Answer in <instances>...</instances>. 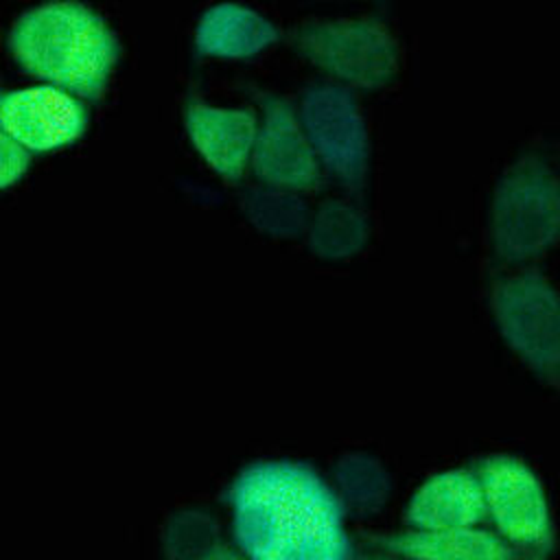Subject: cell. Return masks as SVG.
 <instances>
[{
	"instance_id": "1",
	"label": "cell",
	"mask_w": 560,
	"mask_h": 560,
	"mask_svg": "<svg viewBox=\"0 0 560 560\" xmlns=\"http://www.w3.org/2000/svg\"><path fill=\"white\" fill-rule=\"evenodd\" d=\"M232 540L256 560H346L354 556L346 508L311 464L258 459L236 472L223 494Z\"/></svg>"
},
{
	"instance_id": "2",
	"label": "cell",
	"mask_w": 560,
	"mask_h": 560,
	"mask_svg": "<svg viewBox=\"0 0 560 560\" xmlns=\"http://www.w3.org/2000/svg\"><path fill=\"white\" fill-rule=\"evenodd\" d=\"M7 46L26 74L88 103L105 96L120 59L118 35L81 0H46L22 11Z\"/></svg>"
},
{
	"instance_id": "3",
	"label": "cell",
	"mask_w": 560,
	"mask_h": 560,
	"mask_svg": "<svg viewBox=\"0 0 560 560\" xmlns=\"http://www.w3.org/2000/svg\"><path fill=\"white\" fill-rule=\"evenodd\" d=\"M494 258L525 267L560 243V160L545 151L516 155L494 182L488 203Z\"/></svg>"
},
{
	"instance_id": "4",
	"label": "cell",
	"mask_w": 560,
	"mask_h": 560,
	"mask_svg": "<svg viewBox=\"0 0 560 560\" xmlns=\"http://www.w3.org/2000/svg\"><path fill=\"white\" fill-rule=\"evenodd\" d=\"M289 44L326 79L352 90H383L400 70L398 37L374 15L311 20L289 31Z\"/></svg>"
},
{
	"instance_id": "5",
	"label": "cell",
	"mask_w": 560,
	"mask_h": 560,
	"mask_svg": "<svg viewBox=\"0 0 560 560\" xmlns=\"http://www.w3.org/2000/svg\"><path fill=\"white\" fill-rule=\"evenodd\" d=\"M505 346L540 381L560 392V291L536 267L499 276L488 293Z\"/></svg>"
},
{
	"instance_id": "6",
	"label": "cell",
	"mask_w": 560,
	"mask_h": 560,
	"mask_svg": "<svg viewBox=\"0 0 560 560\" xmlns=\"http://www.w3.org/2000/svg\"><path fill=\"white\" fill-rule=\"evenodd\" d=\"M302 127L326 175L361 197L370 179V129L352 88L330 79L308 83L298 101Z\"/></svg>"
},
{
	"instance_id": "7",
	"label": "cell",
	"mask_w": 560,
	"mask_h": 560,
	"mask_svg": "<svg viewBox=\"0 0 560 560\" xmlns=\"http://www.w3.org/2000/svg\"><path fill=\"white\" fill-rule=\"evenodd\" d=\"M479 475L486 518L518 553H542L553 545V518L538 475L514 455H486L472 466Z\"/></svg>"
},
{
	"instance_id": "8",
	"label": "cell",
	"mask_w": 560,
	"mask_h": 560,
	"mask_svg": "<svg viewBox=\"0 0 560 560\" xmlns=\"http://www.w3.org/2000/svg\"><path fill=\"white\" fill-rule=\"evenodd\" d=\"M252 96L260 109L249 162L256 182L304 195L319 190L326 173L302 127L298 105L269 90H254Z\"/></svg>"
},
{
	"instance_id": "9",
	"label": "cell",
	"mask_w": 560,
	"mask_h": 560,
	"mask_svg": "<svg viewBox=\"0 0 560 560\" xmlns=\"http://www.w3.org/2000/svg\"><path fill=\"white\" fill-rule=\"evenodd\" d=\"M88 127V101L48 83L9 90L0 103V133L33 153L70 147L83 138Z\"/></svg>"
},
{
	"instance_id": "10",
	"label": "cell",
	"mask_w": 560,
	"mask_h": 560,
	"mask_svg": "<svg viewBox=\"0 0 560 560\" xmlns=\"http://www.w3.org/2000/svg\"><path fill=\"white\" fill-rule=\"evenodd\" d=\"M260 116L252 107H223L197 96L184 107V127L197 155L228 184L249 171Z\"/></svg>"
},
{
	"instance_id": "11",
	"label": "cell",
	"mask_w": 560,
	"mask_h": 560,
	"mask_svg": "<svg viewBox=\"0 0 560 560\" xmlns=\"http://www.w3.org/2000/svg\"><path fill=\"white\" fill-rule=\"evenodd\" d=\"M483 518L486 501L475 468H448L427 477L405 508V521L413 529L472 527Z\"/></svg>"
},
{
	"instance_id": "12",
	"label": "cell",
	"mask_w": 560,
	"mask_h": 560,
	"mask_svg": "<svg viewBox=\"0 0 560 560\" xmlns=\"http://www.w3.org/2000/svg\"><path fill=\"white\" fill-rule=\"evenodd\" d=\"M280 37V28L265 13L234 0H223L199 15L192 46L199 57L234 61L265 52Z\"/></svg>"
},
{
	"instance_id": "13",
	"label": "cell",
	"mask_w": 560,
	"mask_h": 560,
	"mask_svg": "<svg viewBox=\"0 0 560 560\" xmlns=\"http://www.w3.org/2000/svg\"><path fill=\"white\" fill-rule=\"evenodd\" d=\"M374 542L396 556L409 558H444V560H492L510 558L518 551L503 540L494 529L444 527V529H413L387 536H376Z\"/></svg>"
},
{
	"instance_id": "14",
	"label": "cell",
	"mask_w": 560,
	"mask_h": 560,
	"mask_svg": "<svg viewBox=\"0 0 560 560\" xmlns=\"http://www.w3.org/2000/svg\"><path fill=\"white\" fill-rule=\"evenodd\" d=\"M304 236L313 256L339 262L363 252L370 241V221L354 201L332 197L313 210Z\"/></svg>"
},
{
	"instance_id": "15",
	"label": "cell",
	"mask_w": 560,
	"mask_h": 560,
	"mask_svg": "<svg viewBox=\"0 0 560 560\" xmlns=\"http://www.w3.org/2000/svg\"><path fill=\"white\" fill-rule=\"evenodd\" d=\"M332 488L352 516L378 514L392 497L394 483L387 466L372 453L350 451L330 466Z\"/></svg>"
},
{
	"instance_id": "16",
	"label": "cell",
	"mask_w": 560,
	"mask_h": 560,
	"mask_svg": "<svg viewBox=\"0 0 560 560\" xmlns=\"http://www.w3.org/2000/svg\"><path fill=\"white\" fill-rule=\"evenodd\" d=\"M241 210L249 225L271 238L304 236L311 223V206L304 192L256 182L241 192Z\"/></svg>"
},
{
	"instance_id": "17",
	"label": "cell",
	"mask_w": 560,
	"mask_h": 560,
	"mask_svg": "<svg viewBox=\"0 0 560 560\" xmlns=\"http://www.w3.org/2000/svg\"><path fill=\"white\" fill-rule=\"evenodd\" d=\"M162 553L171 560H212L225 542L219 521L201 508L175 510L162 527Z\"/></svg>"
},
{
	"instance_id": "18",
	"label": "cell",
	"mask_w": 560,
	"mask_h": 560,
	"mask_svg": "<svg viewBox=\"0 0 560 560\" xmlns=\"http://www.w3.org/2000/svg\"><path fill=\"white\" fill-rule=\"evenodd\" d=\"M0 151H2L0 186L4 190H9L18 182H22L24 175L28 173L31 162H33V151L4 133H0Z\"/></svg>"
},
{
	"instance_id": "19",
	"label": "cell",
	"mask_w": 560,
	"mask_h": 560,
	"mask_svg": "<svg viewBox=\"0 0 560 560\" xmlns=\"http://www.w3.org/2000/svg\"><path fill=\"white\" fill-rule=\"evenodd\" d=\"M551 153H553V155L560 160V142H558V144L551 149Z\"/></svg>"
}]
</instances>
